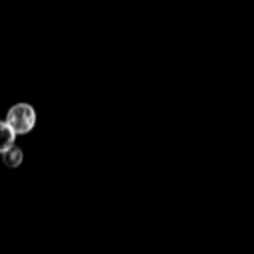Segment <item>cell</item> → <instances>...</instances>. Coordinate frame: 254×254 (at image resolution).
Wrapping results in <instances>:
<instances>
[{
    "label": "cell",
    "instance_id": "cell-3",
    "mask_svg": "<svg viewBox=\"0 0 254 254\" xmlns=\"http://www.w3.org/2000/svg\"><path fill=\"white\" fill-rule=\"evenodd\" d=\"M14 139H16V135H14V131L8 127V123H6V121H0V155H2L4 151H8V149L14 145Z\"/></svg>",
    "mask_w": 254,
    "mask_h": 254
},
{
    "label": "cell",
    "instance_id": "cell-2",
    "mask_svg": "<svg viewBox=\"0 0 254 254\" xmlns=\"http://www.w3.org/2000/svg\"><path fill=\"white\" fill-rule=\"evenodd\" d=\"M22 159H24V153H22V149H20V147H16V145H12L8 151H4V153H2V163H4L6 167H10V169L20 167Z\"/></svg>",
    "mask_w": 254,
    "mask_h": 254
},
{
    "label": "cell",
    "instance_id": "cell-1",
    "mask_svg": "<svg viewBox=\"0 0 254 254\" xmlns=\"http://www.w3.org/2000/svg\"><path fill=\"white\" fill-rule=\"evenodd\" d=\"M6 123L14 131V135H26L36 125V111L30 103H16L8 109Z\"/></svg>",
    "mask_w": 254,
    "mask_h": 254
}]
</instances>
